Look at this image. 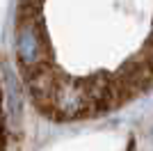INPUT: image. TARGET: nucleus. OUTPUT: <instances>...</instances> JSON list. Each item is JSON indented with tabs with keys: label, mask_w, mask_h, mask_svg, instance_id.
Returning a JSON list of instances; mask_svg holds the SVG:
<instances>
[{
	"label": "nucleus",
	"mask_w": 153,
	"mask_h": 151,
	"mask_svg": "<svg viewBox=\"0 0 153 151\" xmlns=\"http://www.w3.org/2000/svg\"><path fill=\"white\" fill-rule=\"evenodd\" d=\"M44 0H21V12H39V7H41Z\"/></svg>",
	"instance_id": "obj_2"
},
{
	"label": "nucleus",
	"mask_w": 153,
	"mask_h": 151,
	"mask_svg": "<svg viewBox=\"0 0 153 151\" xmlns=\"http://www.w3.org/2000/svg\"><path fill=\"white\" fill-rule=\"evenodd\" d=\"M16 53L23 69L51 62V48L39 12H21L19 30H16Z\"/></svg>",
	"instance_id": "obj_1"
}]
</instances>
